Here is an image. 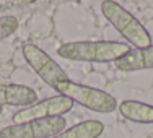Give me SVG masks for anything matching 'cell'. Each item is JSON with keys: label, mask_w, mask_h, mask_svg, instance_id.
<instances>
[{"label": "cell", "mask_w": 153, "mask_h": 138, "mask_svg": "<svg viewBox=\"0 0 153 138\" xmlns=\"http://www.w3.org/2000/svg\"><path fill=\"white\" fill-rule=\"evenodd\" d=\"M117 109L122 114V117H126L130 122L153 123V106H150V104L140 103V101L126 99L122 103H119Z\"/></svg>", "instance_id": "9c48e42d"}, {"label": "cell", "mask_w": 153, "mask_h": 138, "mask_svg": "<svg viewBox=\"0 0 153 138\" xmlns=\"http://www.w3.org/2000/svg\"><path fill=\"white\" fill-rule=\"evenodd\" d=\"M21 52H23V57L28 62V65L38 73V77L47 86L52 88V85H56L57 81L68 78V75L65 73L64 68L56 60H52V57L47 52H44L41 47L34 44H25Z\"/></svg>", "instance_id": "8992f818"}, {"label": "cell", "mask_w": 153, "mask_h": 138, "mask_svg": "<svg viewBox=\"0 0 153 138\" xmlns=\"http://www.w3.org/2000/svg\"><path fill=\"white\" fill-rule=\"evenodd\" d=\"M74 101H70L65 96H52L46 97L42 101H36L34 104L28 107H21L16 111L12 117L13 125H20L25 122L31 120H41V119H51V117H64L65 112L72 111Z\"/></svg>", "instance_id": "277c9868"}, {"label": "cell", "mask_w": 153, "mask_h": 138, "mask_svg": "<svg viewBox=\"0 0 153 138\" xmlns=\"http://www.w3.org/2000/svg\"><path fill=\"white\" fill-rule=\"evenodd\" d=\"M114 63L117 70L126 72V73L153 68V44L145 49H130L127 55L116 60Z\"/></svg>", "instance_id": "ba28073f"}, {"label": "cell", "mask_w": 153, "mask_h": 138, "mask_svg": "<svg viewBox=\"0 0 153 138\" xmlns=\"http://www.w3.org/2000/svg\"><path fill=\"white\" fill-rule=\"evenodd\" d=\"M101 12L103 16L111 23V26L135 49H145L152 46V36L147 28L121 3L104 0L101 2Z\"/></svg>", "instance_id": "7a4b0ae2"}, {"label": "cell", "mask_w": 153, "mask_h": 138, "mask_svg": "<svg viewBox=\"0 0 153 138\" xmlns=\"http://www.w3.org/2000/svg\"><path fill=\"white\" fill-rule=\"evenodd\" d=\"M64 117H51L31 120L20 125H7L0 130V138H52L65 130Z\"/></svg>", "instance_id": "5b68a950"}, {"label": "cell", "mask_w": 153, "mask_h": 138, "mask_svg": "<svg viewBox=\"0 0 153 138\" xmlns=\"http://www.w3.org/2000/svg\"><path fill=\"white\" fill-rule=\"evenodd\" d=\"M104 132V123L100 120H83L75 123L70 128H65L59 135L52 138H100Z\"/></svg>", "instance_id": "30bf717a"}, {"label": "cell", "mask_w": 153, "mask_h": 138, "mask_svg": "<svg viewBox=\"0 0 153 138\" xmlns=\"http://www.w3.org/2000/svg\"><path fill=\"white\" fill-rule=\"evenodd\" d=\"M52 89L59 93V96H65L80 106L90 109L93 112H100V114H111L119 106L116 97L111 96L109 93L93 88V86L75 83L70 78L57 81L56 85H52Z\"/></svg>", "instance_id": "3957f363"}, {"label": "cell", "mask_w": 153, "mask_h": 138, "mask_svg": "<svg viewBox=\"0 0 153 138\" xmlns=\"http://www.w3.org/2000/svg\"><path fill=\"white\" fill-rule=\"evenodd\" d=\"M16 30H18V20L15 16L12 15L0 16V41L12 36Z\"/></svg>", "instance_id": "8fae6325"}, {"label": "cell", "mask_w": 153, "mask_h": 138, "mask_svg": "<svg viewBox=\"0 0 153 138\" xmlns=\"http://www.w3.org/2000/svg\"><path fill=\"white\" fill-rule=\"evenodd\" d=\"M2 112H3V111H2V107H0V114H2Z\"/></svg>", "instance_id": "7c38bea8"}, {"label": "cell", "mask_w": 153, "mask_h": 138, "mask_svg": "<svg viewBox=\"0 0 153 138\" xmlns=\"http://www.w3.org/2000/svg\"><path fill=\"white\" fill-rule=\"evenodd\" d=\"M38 101V93L25 85H0V107H28Z\"/></svg>", "instance_id": "52a82bcc"}, {"label": "cell", "mask_w": 153, "mask_h": 138, "mask_svg": "<svg viewBox=\"0 0 153 138\" xmlns=\"http://www.w3.org/2000/svg\"><path fill=\"white\" fill-rule=\"evenodd\" d=\"M129 52V44L119 41H75L65 42L57 49V55L64 60L94 63L116 62Z\"/></svg>", "instance_id": "6da1fadb"}]
</instances>
